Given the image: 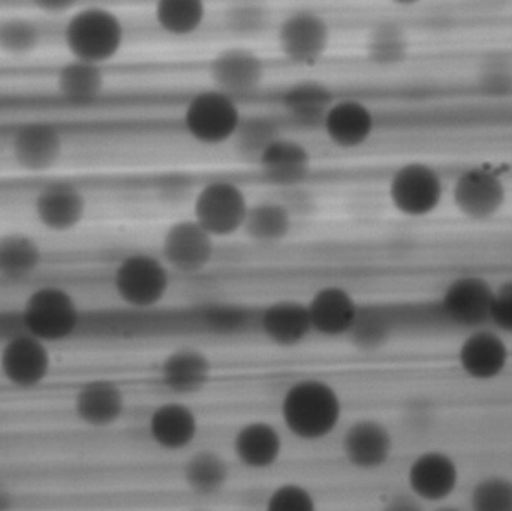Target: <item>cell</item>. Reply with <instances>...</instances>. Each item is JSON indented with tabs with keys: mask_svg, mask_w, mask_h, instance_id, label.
<instances>
[{
	"mask_svg": "<svg viewBox=\"0 0 512 511\" xmlns=\"http://www.w3.org/2000/svg\"><path fill=\"white\" fill-rule=\"evenodd\" d=\"M342 414V398L336 387L319 378L295 381L280 401V416L286 431L306 443L330 437L339 426Z\"/></svg>",
	"mask_w": 512,
	"mask_h": 511,
	"instance_id": "cell-1",
	"label": "cell"
},
{
	"mask_svg": "<svg viewBox=\"0 0 512 511\" xmlns=\"http://www.w3.org/2000/svg\"><path fill=\"white\" fill-rule=\"evenodd\" d=\"M21 323L23 332L45 344H57L77 332L80 309L68 291L59 287H41L24 302Z\"/></svg>",
	"mask_w": 512,
	"mask_h": 511,
	"instance_id": "cell-2",
	"label": "cell"
},
{
	"mask_svg": "<svg viewBox=\"0 0 512 511\" xmlns=\"http://www.w3.org/2000/svg\"><path fill=\"white\" fill-rule=\"evenodd\" d=\"M114 291L126 306L138 311L156 308L171 287V270L161 258L131 254L117 264Z\"/></svg>",
	"mask_w": 512,
	"mask_h": 511,
	"instance_id": "cell-3",
	"label": "cell"
},
{
	"mask_svg": "<svg viewBox=\"0 0 512 511\" xmlns=\"http://www.w3.org/2000/svg\"><path fill=\"white\" fill-rule=\"evenodd\" d=\"M495 288L477 275L460 276L445 288L436 302L442 324L448 329L472 330L490 327Z\"/></svg>",
	"mask_w": 512,
	"mask_h": 511,
	"instance_id": "cell-4",
	"label": "cell"
},
{
	"mask_svg": "<svg viewBox=\"0 0 512 511\" xmlns=\"http://www.w3.org/2000/svg\"><path fill=\"white\" fill-rule=\"evenodd\" d=\"M242 119L236 99L215 89L195 95L183 113L188 134L206 146L233 140Z\"/></svg>",
	"mask_w": 512,
	"mask_h": 511,
	"instance_id": "cell-5",
	"label": "cell"
},
{
	"mask_svg": "<svg viewBox=\"0 0 512 511\" xmlns=\"http://www.w3.org/2000/svg\"><path fill=\"white\" fill-rule=\"evenodd\" d=\"M248 210L245 192L228 180L207 183L194 201L195 221L215 239L242 231Z\"/></svg>",
	"mask_w": 512,
	"mask_h": 511,
	"instance_id": "cell-6",
	"label": "cell"
},
{
	"mask_svg": "<svg viewBox=\"0 0 512 511\" xmlns=\"http://www.w3.org/2000/svg\"><path fill=\"white\" fill-rule=\"evenodd\" d=\"M51 371L50 345L29 333L11 336L0 348V375L15 389H38L48 380Z\"/></svg>",
	"mask_w": 512,
	"mask_h": 511,
	"instance_id": "cell-7",
	"label": "cell"
},
{
	"mask_svg": "<svg viewBox=\"0 0 512 511\" xmlns=\"http://www.w3.org/2000/svg\"><path fill=\"white\" fill-rule=\"evenodd\" d=\"M444 185L435 168L421 162L403 165L391 177L388 195L397 212L423 218L438 209Z\"/></svg>",
	"mask_w": 512,
	"mask_h": 511,
	"instance_id": "cell-8",
	"label": "cell"
},
{
	"mask_svg": "<svg viewBox=\"0 0 512 511\" xmlns=\"http://www.w3.org/2000/svg\"><path fill=\"white\" fill-rule=\"evenodd\" d=\"M161 254V260L173 272L197 275L204 272L215 257V237L194 218L174 222L165 231Z\"/></svg>",
	"mask_w": 512,
	"mask_h": 511,
	"instance_id": "cell-9",
	"label": "cell"
},
{
	"mask_svg": "<svg viewBox=\"0 0 512 511\" xmlns=\"http://www.w3.org/2000/svg\"><path fill=\"white\" fill-rule=\"evenodd\" d=\"M408 492L424 504L447 503L460 483L456 459L442 450H426L415 456L406 471Z\"/></svg>",
	"mask_w": 512,
	"mask_h": 511,
	"instance_id": "cell-10",
	"label": "cell"
},
{
	"mask_svg": "<svg viewBox=\"0 0 512 511\" xmlns=\"http://www.w3.org/2000/svg\"><path fill=\"white\" fill-rule=\"evenodd\" d=\"M277 44L289 62L301 66L316 65L330 45V26L316 12H294L280 24Z\"/></svg>",
	"mask_w": 512,
	"mask_h": 511,
	"instance_id": "cell-11",
	"label": "cell"
},
{
	"mask_svg": "<svg viewBox=\"0 0 512 511\" xmlns=\"http://www.w3.org/2000/svg\"><path fill=\"white\" fill-rule=\"evenodd\" d=\"M457 210L471 221H489L507 201V188L499 174L477 167L463 171L453 189Z\"/></svg>",
	"mask_w": 512,
	"mask_h": 511,
	"instance_id": "cell-12",
	"label": "cell"
},
{
	"mask_svg": "<svg viewBox=\"0 0 512 511\" xmlns=\"http://www.w3.org/2000/svg\"><path fill=\"white\" fill-rule=\"evenodd\" d=\"M393 453V434L379 420H357L343 434L342 455L354 470L363 473L382 470L393 458Z\"/></svg>",
	"mask_w": 512,
	"mask_h": 511,
	"instance_id": "cell-13",
	"label": "cell"
},
{
	"mask_svg": "<svg viewBox=\"0 0 512 511\" xmlns=\"http://www.w3.org/2000/svg\"><path fill=\"white\" fill-rule=\"evenodd\" d=\"M457 362L466 377L487 383L507 371L510 348L502 333L492 327H483L468 332L457 351Z\"/></svg>",
	"mask_w": 512,
	"mask_h": 511,
	"instance_id": "cell-14",
	"label": "cell"
},
{
	"mask_svg": "<svg viewBox=\"0 0 512 511\" xmlns=\"http://www.w3.org/2000/svg\"><path fill=\"white\" fill-rule=\"evenodd\" d=\"M125 411V392L116 381L107 378L86 381L72 398V413L87 428H111L120 422Z\"/></svg>",
	"mask_w": 512,
	"mask_h": 511,
	"instance_id": "cell-15",
	"label": "cell"
},
{
	"mask_svg": "<svg viewBox=\"0 0 512 511\" xmlns=\"http://www.w3.org/2000/svg\"><path fill=\"white\" fill-rule=\"evenodd\" d=\"M209 74L215 90L237 101L261 87L265 65L261 57L248 48H228L216 54Z\"/></svg>",
	"mask_w": 512,
	"mask_h": 511,
	"instance_id": "cell-16",
	"label": "cell"
},
{
	"mask_svg": "<svg viewBox=\"0 0 512 511\" xmlns=\"http://www.w3.org/2000/svg\"><path fill=\"white\" fill-rule=\"evenodd\" d=\"M74 45L84 62H105L116 56L123 44V26L119 18L104 9L84 12L75 21Z\"/></svg>",
	"mask_w": 512,
	"mask_h": 511,
	"instance_id": "cell-17",
	"label": "cell"
},
{
	"mask_svg": "<svg viewBox=\"0 0 512 511\" xmlns=\"http://www.w3.org/2000/svg\"><path fill=\"white\" fill-rule=\"evenodd\" d=\"M150 440L164 452L189 449L200 434V420L194 408L182 401L158 405L147 420Z\"/></svg>",
	"mask_w": 512,
	"mask_h": 511,
	"instance_id": "cell-18",
	"label": "cell"
},
{
	"mask_svg": "<svg viewBox=\"0 0 512 511\" xmlns=\"http://www.w3.org/2000/svg\"><path fill=\"white\" fill-rule=\"evenodd\" d=\"M306 306L312 332L325 338H346L360 311L355 297L339 285L319 288Z\"/></svg>",
	"mask_w": 512,
	"mask_h": 511,
	"instance_id": "cell-19",
	"label": "cell"
},
{
	"mask_svg": "<svg viewBox=\"0 0 512 511\" xmlns=\"http://www.w3.org/2000/svg\"><path fill=\"white\" fill-rule=\"evenodd\" d=\"M213 377L210 357L198 348L171 351L159 368L162 386L176 396H191L207 389Z\"/></svg>",
	"mask_w": 512,
	"mask_h": 511,
	"instance_id": "cell-20",
	"label": "cell"
},
{
	"mask_svg": "<svg viewBox=\"0 0 512 511\" xmlns=\"http://www.w3.org/2000/svg\"><path fill=\"white\" fill-rule=\"evenodd\" d=\"M262 177L279 189L294 188L306 182L312 171L309 150L289 138L274 141L258 162Z\"/></svg>",
	"mask_w": 512,
	"mask_h": 511,
	"instance_id": "cell-21",
	"label": "cell"
},
{
	"mask_svg": "<svg viewBox=\"0 0 512 511\" xmlns=\"http://www.w3.org/2000/svg\"><path fill=\"white\" fill-rule=\"evenodd\" d=\"M328 140L340 149H357L372 137L375 116L363 102L342 99L334 102L322 122Z\"/></svg>",
	"mask_w": 512,
	"mask_h": 511,
	"instance_id": "cell-22",
	"label": "cell"
},
{
	"mask_svg": "<svg viewBox=\"0 0 512 511\" xmlns=\"http://www.w3.org/2000/svg\"><path fill=\"white\" fill-rule=\"evenodd\" d=\"M282 452V435L271 423L262 420L249 422L234 435V456L248 470H271L282 458Z\"/></svg>",
	"mask_w": 512,
	"mask_h": 511,
	"instance_id": "cell-23",
	"label": "cell"
},
{
	"mask_svg": "<svg viewBox=\"0 0 512 511\" xmlns=\"http://www.w3.org/2000/svg\"><path fill=\"white\" fill-rule=\"evenodd\" d=\"M259 329L267 341L282 348L297 347L313 333L307 306L295 300H280L264 308Z\"/></svg>",
	"mask_w": 512,
	"mask_h": 511,
	"instance_id": "cell-24",
	"label": "cell"
},
{
	"mask_svg": "<svg viewBox=\"0 0 512 511\" xmlns=\"http://www.w3.org/2000/svg\"><path fill=\"white\" fill-rule=\"evenodd\" d=\"M182 479L195 497L213 498L222 494L230 483V465L219 453L200 450L183 465Z\"/></svg>",
	"mask_w": 512,
	"mask_h": 511,
	"instance_id": "cell-25",
	"label": "cell"
},
{
	"mask_svg": "<svg viewBox=\"0 0 512 511\" xmlns=\"http://www.w3.org/2000/svg\"><path fill=\"white\" fill-rule=\"evenodd\" d=\"M333 93L318 81H303L294 84L283 95V107L289 117L303 125H322L325 116L333 107Z\"/></svg>",
	"mask_w": 512,
	"mask_h": 511,
	"instance_id": "cell-26",
	"label": "cell"
},
{
	"mask_svg": "<svg viewBox=\"0 0 512 511\" xmlns=\"http://www.w3.org/2000/svg\"><path fill=\"white\" fill-rule=\"evenodd\" d=\"M291 213L277 200L249 206L243 233L258 243L282 242L292 230Z\"/></svg>",
	"mask_w": 512,
	"mask_h": 511,
	"instance_id": "cell-27",
	"label": "cell"
},
{
	"mask_svg": "<svg viewBox=\"0 0 512 511\" xmlns=\"http://www.w3.org/2000/svg\"><path fill=\"white\" fill-rule=\"evenodd\" d=\"M397 317L381 306H366L358 311L357 320L346 338L361 351H376L393 338Z\"/></svg>",
	"mask_w": 512,
	"mask_h": 511,
	"instance_id": "cell-28",
	"label": "cell"
},
{
	"mask_svg": "<svg viewBox=\"0 0 512 511\" xmlns=\"http://www.w3.org/2000/svg\"><path fill=\"white\" fill-rule=\"evenodd\" d=\"M206 15V3L201 0H161L155 6L156 23L173 36L198 32Z\"/></svg>",
	"mask_w": 512,
	"mask_h": 511,
	"instance_id": "cell-29",
	"label": "cell"
},
{
	"mask_svg": "<svg viewBox=\"0 0 512 511\" xmlns=\"http://www.w3.org/2000/svg\"><path fill=\"white\" fill-rule=\"evenodd\" d=\"M282 137L273 119L264 116L243 117L233 143L237 155L248 162L258 164L268 147Z\"/></svg>",
	"mask_w": 512,
	"mask_h": 511,
	"instance_id": "cell-30",
	"label": "cell"
},
{
	"mask_svg": "<svg viewBox=\"0 0 512 511\" xmlns=\"http://www.w3.org/2000/svg\"><path fill=\"white\" fill-rule=\"evenodd\" d=\"M409 42L405 30L393 21H382L370 30L366 54L378 66H394L408 57Z\"/></svg>",
	"mask_w": 512,
	"mask_h": 511,
	"instance_id": "cell-31",
	"label": "cell"
},
{
	"mask_svg": "<svg viewBox=\"0 0 512 511\" xmlns=\"http://www.w3.org/2000/svg\"><path fill=\"white\" fill-rule=\"evenodd\" d=\"M41 251L26 237H5L0 240V276L26 279L38 270Z\"/></svg>",
	"mask_w": 512,
	"mask_h": 511,
	"instance_id": "cell-32",
	"label": "cell"
},
{
	"mask_svg": "<svg viewBox=\"0 0 512 511\" xmlns=\"http://www.w3.org/2000/svg\"><path fill=\"white\" fill-rule=\"evenodd\" d=\"M469 511H512L511 477L492 474L475 483Z\"/></svg>",
	"mask_w": 512,
	"mask_h": 511,
	"instance_id": "cell-33",
	"label": "cell"
},
{
	"mask_svg": "<svg viewBox=\"0 0 512 511\" xmlns=\"http://www.w3.org/2000/svg\"><path fill=\"white\" fill-rule=\"evenodd\" d=\"M225 26L237 36H255L270 26V12L256 2H237L225 9Z\"/></svg>",
	"mask_w": 512,
	"mask_h": 511,
	"instance_id": "cell-34",
	"label": "cell"
},
{
	"mask_svg": "<svg viewBox=\"0 0 512 511\" xmlns=\"http://www.w3.org/2000/svg\"><path fill=\"white\" fill-rule=\"evenodd\" d=\"M477 84L487 96H507L512 93V60L504 54L487 57L477 72Z\"/></svg>",
	"mask_w": 512,
	"mask_h": 511,
	"instance_id": "cell-35",
	"label": "cell"
},
{
	"mask_svg": "<svg viewBox=\"0 0 512 511\" xmlns=\"http://www.w3.org/2000/svg\"><path fill=\"white\" fill-rule=\"evenodd\" d=\"M264 511H318V501L306 486L288 482L270 492Z\"/></svg>",
	"mask_w": 512,
	"mask_h": 511,
	"instance_id": "cell-36",
	"label": "cell"
},
{
	"mask_svg": "<svg viewBox=\"0 0 512 511\" xmlns=\"http://www.w3.org/2000/svg\"><path fill=\"white\" fill-rule=\"evenodd\" d=\"M490 327L499 333L512 335V279L495 288Z\"/></svg>",
	"mask_w": 512,
	"mask_h": 511,
	"instance_id": "cell-37",
	"label": "cell"
},
{
	"mask_svg": "<svg viewBox=\"0 0 512 511\" xmlns=\"http://www.w3.org/2000/svg\"><path fill=\"white\" fill-rule=\"evenodd\" d=\"M282 195L279 197V203L291 213L292 218L297 215H304V213L312 212L313 197L309 192L304 191L301 186H294V188L280 189Z\"/></svg>",
	"mask_w": 512,
	"mask_h": 511,
	"instance_id": "cell-38",
	"label": "cell"
},
{
	"mask_svg": "<svg viewBox=\"0 0 512 511\" xmlns=\"http://www.w3.org/2000/svg\"><path fill=\"white\" fill-rule=\"evenodd\" d=\"M379 511H429L426 504L421 503L415 498L411 492H403V494H394L385 500Z\"/></svg>",
	"mask_w": 512,
	"mask_h": 511,
	"instance_id": "cell-39",
	"label": "cell"
},
{
	"mask_svg": "<svg viewBox=\"0 0 512 511\" xmlns=\"http://www.w3.org/2000/svg\"><path fill=\"white\" fill-rule=\"evenodd\" d=\"M17 506V498L11 489L0 483V511H14Z\"/></svg>",
	"mask_w": 512,
	"mask_h": 511,
	"instance_id": "cell-40",
	"label": "cell"
},
{
	"mask_svg": "<svg viewBox=\"0 0 512 511\" xmlns=\"http://www.w3.org/2000/svg\"><path fill=\"white\" fill-rule=\"evenodd\" d=\"M429 511H466L463 509H460V507L457 506H451V504H438V506L433 507L432 510Z\"/></svg>",
	"mask_w": 512,
	"mask_h": 511,
	"instance_id": "cell-41",
	"label": "cell"
},
{
	"mask_svg": "<svg viewBox=\"0 0 512 511\" xmlns=\"http://www.w3.org/2000/svg\"><path fill=\"white\" fill-rule=\"evenodd\" d=\"M194 511H207V510H194Z\"/></svg>",
	"mask_w": 512,
	"mask_h": 511,
	"instance_id": "cell-42",
	"label": "cell"
}]
</instances>
